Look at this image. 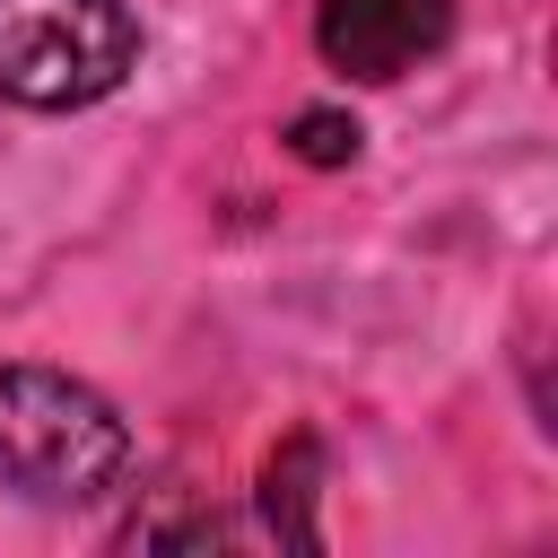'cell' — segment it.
Masks as SVG:
<instances>
[{
    "label": "cell",
    "mask_w": 558,
    "mask_h": 558,
    "mask_svg": "<svg viewBox=\"0 0 558 558\" xmlns=\"http://www.w3.org/2000/svg\"><path fill=\"white\" fill-rule=\"evenodd\" d=\"M131 471L122 410L61 366H0V480L44 506H96Z\"/></svg>",
    "instance_id": "obj_1"
},
{
    "label": "cell",
    "mask_w": 558,
    "mask_h": 558,
    "mask_svg": "<svg viewBox=\"0 0 558 558\" xmlns=\"http://www.w3.org/2000/svg\"><path fill=\"white\" fill-rule=\"evenodd\" d=\"M140 61L131 0H0V96L26 113L105 105Z\"/></svg>",
    "instance_id": "obj_2"
},
{
    "label": "cell",
    "mask_w": 558,
    "mask_h": 558,
    "mask_svg": "<svg viewBox=\"0 0 558 558\" xmlns=\"http://www.w3.org/2000/svg\"><path fill=\"white\" fill-rule=\"evenodd\" d=\"M445 35H453V0H323L314 9L323 61L349 78H375V87L418 70Z\"/></svg>",
    "instance_id": "obj_3"
},
{
    "label": "cell",
    "mask_w": 558,
    "mask_h": 558,
    "mask_svg": "<svg viewBox=\"0 0 558 558\" xmlns=\"http://www.w3.org/2000/svg\"><path fill=\"white\" fill-rule=\"evenodd\" d=\"M314 480H323V445H314V436H288V445L262 462V514H270V532H279V541H296V549H323Z\"/></svg>",
    "instance_id": "obj_4"
},
{
    "label": "cell",
    "mask_w": 558,
    "mask_h": 558,
    "mask_svg": "<svg viewBox=\"0 0 558 558\" xmlns=\"http://www.w3.org/2000/svg\"><path fill=\"white\" fill-rule=\"evenodd\" d=\"M357 140H366V131H357L340 105H305V113L288 122V148H296L305 166H349V157H357Z\"/></svg>",
    "instance_id": "obj_5"
}]
</instances>
